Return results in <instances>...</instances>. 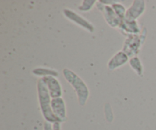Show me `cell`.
I'll return each instance as SVG.
<instances>
[{"label": "cell", "instance_id": "cell-6", "mask_svg": "<svg viewBox=\"0 0 156 130\" xmlns=\"http://www.w3.org/2000/svg\"><path fill=\"white\" fill-rule=\"evenodd\" d=\"M146 4L144 0H135L131 6L126 9L125 19L130 21H136L146 10Z\"/></svg>", "mask_w": 156, "mask_h": 130}, {"label": "cell", "instance_id": "cell-8", "mask_svg": "<svg viewBox=\"0 0 156 130\" xmlns=\"http://www.w3.org/2000/svg\"><path fill=\"white\" fill-rule=\"evenodd\" d=\"M51 108L53 113L61 123L67 120L66 106L65 101L62 97L52 99Z\"/></svg>", "mask_w": 156, "mask_h": 130}, {"label": "cell", "instance_id": "cell-3", "mask_svg": "<svg viewBox=\"0 0 156 130\" xmlns=\"http://www.w3.org/2000/svg\"><path fill=\"white\" fill-rule=\"evenodd\" d=\"M146 32L147 31L144 28L140 35H129L126 36L122 50L129 58H133L138 54L146 38Z\"/></svg>", "mask_w": 156, "mask_h": 130}, {"label": "cell", "instance_id": "cell-14", "mask_svg": "<svg viewBox=\"0 0 156 130\" xmlns=\"http://www.w3.org/2000/svg\"><path fill=\"white\" fill-rule=\"evenodd\" d=\"M97 2L96 0H83L78 9L82 12H88L92 9L94 5H96Z\"/></svg>", "mask_w": 156, "mask_h": 130}, {"label": "cell", "instance_id": "cell-5", "mask_svg": "<svg viewBox=\"0 0 156 130\" xmlns=\"http://www.w3.org/2000/svg\"><path fill=\"white\" fill-rule=\"evenodd\" d=\"M64 16L69 19V21H73V23L76 24L77 25L80 26L85 30L88 31V32L92 33L94 30V27L89 21L86 19V18H83L81 15L78 14L77 12H74L70 9H64L62 11Z\"/></svg>", "mask_w": 156, "mask_h": 130}, {"label": "cell", "instance_id": "cell-13", "mask_svg": "<svg viewBox=\"0 0 156 130\" xmlns=\"http://www.w3.org/2000/svg\"><path fill=\"white\" fill-rule=\"evenodd\" d=\"M111 7L113 8V9L114 10V12H116V14L117 15V16L120 18L121 20L124 19L125 15H126V9L125 8V6L123 4L120 2H116L114 4H113L111 6Z\"/></svg>", "mask_w": 156, "mask_h": 130}, {"label": "cell", "instance_id": "cell-11", "mask_svg": "<svg viewBox=\"0 0 156 130\" xmlns=\"http://www.w3.org/2000/svg\"><path fill=\"white\" fill-rule=\"evenodd\" d=\"M32 73L35 76H52L57 77L59 76V73L57 70H53V69L47 68V67H37V68H34L32 70Z\"/></svg>", "mask_w": 156, "mask_h": 130}, {"label": "cell", "instance_id": "cell-15", "mask_svg": "<svg viewBox=\"0 0 156 130\" xmlns=\"http://www.w3.org/2000/svg\"><path fill=\"white\" fill-rule=\"evenodd\" d=\"M44 130H53V123L45 121L44 123Z\"/></svg>", "mask_w": 156, "mask_h": 130}, {"label": "cell", "instance_id": "cell-12", "mask_svg": "<svg viewBox=\"0 0 156 130\" xmlns=\"http://www.w3.org/2000/svg\"><path fill=\"white\" fill-rule=\"evenodd\" d=\"M129 64L131 68L135 71L138 76H142L143 74V66L141 61L137 56L130 58L129 60Z\"/></svg>", "mask_w": 156, "mask_h": 130}, {"label": "cell", "instance_id": "cell-9", "mask_svg": "<svg viewBox=\"0 0 156 130\" xmlns=\"http://www.w3.org/2000/svg\"><path fill=\"white\" fill-rule=\"evenodd\" d=\"M118 29L123 35H125L126 36L129 35H140L142 32L137 21H130L125 18L121 21Z\"/></svg>", "mask_w": 156, "mask_h": 130}, {"label": "cell", "instance_id": "cell-2", "mask_svg": "<svg viewBox=\"0 0 156 130\" xmlns=\"http://www.w3.org/2000/svg\"><path fill=\"white\" fill-rule=\"evenodd\" d=\"M62 75L66 80L74 89L79 105L84 106L87 103L90 94L87 84L79 75L69 68H64L62 70Z\"/></svg>", "mask_w": 156, "mask_h": 130}, {"label": "cell", "instance_id": "cell-1", "mask_svg": "<svg viewBox=\"0 0 156 130\" xmlns=\"http://www.w3.org/2000/svg\"><path fill=\"white\" fill-rule=\"evenodd\" d=\"M37 97L40 109H41L43 116L45 119V121L51 122V123L59 122V119L53 113L51 108L52 98L49 93L47 85L42 77L38 79L37 82Z\"/></svg>", "mask_w": 156, "mask_h": 130}, {"label": "cell", "instance_id": "cell-4", "mask_svg": "<svg viewBox=\"0 0 156 130\" xmlns=\"http://www.w3.org/2000/svg\"><path fill=\"white\" fill-rule=\"evenodd\" d=\"M95 6L102 13L108 25L114 28H118L120 26L122 20L117 16V15L114 12L111 6H107V5L102 4L100 1H98Z\"/></svg>", "mask_w": 156, "mask_h": 130}, {"label": "cell", "instance_id": "cell-7", "mask_svg": "<svg viewBox=\"0 0 156 130\" xmlns=\"http://www.w3.org/2000/svg\"><path fill=\"white\" fill-rule=\"evenodd\" d=\"M47 85L48 91L52 99L62 97V88L59 80L55 76H48L42 77Z\"/></svg>", "mask_w": 156, "mask_h": 130}, {"label": "cell", "instance_id": "cell-16", "mask_svg": "<svg viewBox=\"0 0 156 130\" xmlns=\"http://www.w3.org/2000/svg\"><path fill=\"white\" fill-rule=\"evenodd\" d=\"M53 130H62L61 129V122H56L53 123Z\"/></svg>", "mask_w": 156, "mask_h": 130}, {"label": "cell", "instance_id": "cell-10", "mask_svg": "<svg viewBox=\"0 0 156 130\" xmlns=\"http://www.w3.org/2000/svg\"><path fill=\"white\" fill-rule=\"evenodd\" d=\"M129 58L127 54L123 50H120L116 53L108 61V68L110 70H114L126 64L129 61Z\"/></svg>", "mask_w": 156, "mask_h": 130}]
</instances>
